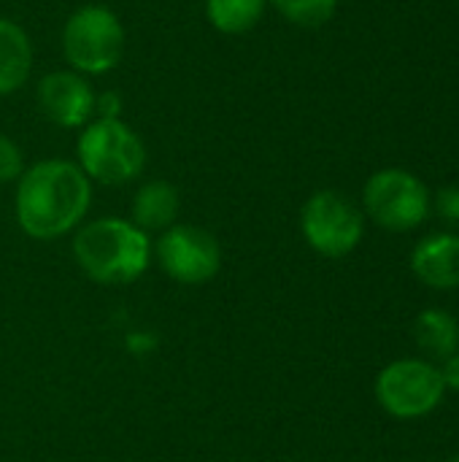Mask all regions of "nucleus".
Here are the masks:
<instances>
[{
	"mask_svg": "<svg viewBox=\"0 0 459 462\" xmlns=\"http://www.w3.org/2000/svg\"><path fill=\"white\" fill-rule=\"evenodd\" d=\"M441 371L427 360H398L376 376V401L395 420L427 417L444 398Z\"/></svg>",
	"mask_w": 459,
	"mask_h": 462,
	"instance_id": "obj_7",
	"label": "nucleus"
},
{
	"mask_svg": "<svg viewBox=\"0 0 459 462\" xmlns=\"http://www.w3.org/2000/svg\"><path fill=\"white\" fill-rule=\"evenodd\" d=\"M35 65V51L27 30L8 19L0 16V97L19 92L32 73Z\"/></svg>",
	"mask_w": 459,
	"mask_h": 462,
	"instance_id": "obj_12",
	"label": "nucleus"
},
{
	"mask_svg": "<svg viewBox=\"0 0 459 462\" xmlns=\"http://www.w3.org/2000/svg\"><path fill=\"white\" fill-rule=\"evenodd\" d=\"M76 165L89 181L122 187L146 168V143L124 119H92L78 130Z\"/></svg>",
	"mask_w": 459,
	"mask_h": 462,
	"instance_id": "obj_3",
	"label": "nucleus"
},
{
	"mask_svg": "<svg viewBox=\"0 0 459 462\" xmlns=\"http://www.w3.org/2000/svg\"><path fill=\"white\" fill-rule=\"evenodd\" d=\"M62 57L81 76L111 73L124 54V24L108 5L89 3L76 8L62 24Z\"/></svg>",
	"mask_w": 459,
	"mask_h": 462,
	"instance_id": "obj_4",
	"label": "nucleus"
},
{
	"mask_svg": "<svg viewBox=\"0 0 459 462\" xmlns=\"http://www.w3.org/2000/svg\"><path fill=\"white\" fill-rule=\"evenodd\" d=\"M441 371V379H444V387L459 393V352L452 355L449 360H444V365L438 368Z\"/></svg>",
	"mask_w": 459,
	"mask_h": 462,
	"instance_id": "obj_19",
	"label": "nucleus"
},
{
	"mask_svg": "<svg viewBox=\"0 0 459 462\" xmlns=\"http://www.w3.org/2000/svg\"><path fill=\"white\" fill-rule=\"evenodd\" d=\"M417 279L433 290H459V236L436 233L417 244L411 254Z\"/></svg>",
	"mask_w": 459,
	"mask_h": 462,
	"instance_id": "obj_10",
	"label": "nucleus"
},
{
	"mask_svg": "<svg viewBox=\"0 0 459 462\" xmlns=\"http://www.w3.org/2000/svg\"><path fill=\"white\" fill-rule=\"evenodd\" d=\"M287 22L298 27H319L333 19L338 0H268Z\"/></svg>",
	"mask_w": 459,
	"mask_h": 462,
	"instance_id": "obj_15",
	"label": "nucleus"
},
{
	"mask_svg": "<svg viewBox=\"0 0 459 462\" xmlns=\"http://www.w3.org/2000/svg\"><path fill=\"white\" fill-rule=\"evenodd\" d=\"M95 97L97 92L89 79L70 68L51 70L35 84V103L41 114L62 130H81L89 125L95 119Z\"/></svg>",
	"mask_w": 459,
	"mask_h": 462,
	"instance_id": "obj_9",
	"label": "nucleus"
},
{
	"mask_svg": "<svg viewBox=\"0 0 459 462\" xmlns=\"http://www.w3.org/2000/svg\"><path fill=\"white\" fill-rule=\"evenodd\" d=\"M452 462H459V457H454V460H452Z\"/></svg>",
	"mask_w": 459,
	"mask_h": 462,
	"instance_id": "obj_20",
	"label": "nucleus"
},
{
	"mask_svg": "<svg viewBox=\"0 0 459 462\" xmlns=\"http://www.w3.org/2000/svg\"><path fill=\"white\" fill-rule=\"evenodd\" d=\"M300 230L317 254L335 260L360 246L365 236V217L346 195L335 189H319L300 211Z\"/></svg>",
	"mask_w": 459,
	"mask_h": 462,
	"instance_id": "obj_6",
	"label": "nucleus"
},
{
	"mask_svg": "<svg viewBox=\"0 0 459 462\" xmlns=\"http://www.w3.org/2000/svg\"><path fill=\"white\" fill-rule=\"evenodd\" d=\"M154 254L165 276L179 284H203L211 282L222 268L219 241L197 225H173L160 233Z\"/></svg>",
	"mask_w": 459,
	"mask_h": 462,
	"instance_id": "obj_8",
	"label": "nucleus"
},
{
	"mask_svg": "<svg viewBox=\"0 0 459 462\" xmlns=\"http://www.w3.org/2000/svg\"><path fill=\"white\" fill-rule=\"evenodd\" d=\"M95 116L97 119H122V95L119 92H97L95 97Z\"/></svg>",
	"mask_w": 459,
	"mask_h": 462,
	"instance_id": "obj_18",
	"label": "nucleus"
},
{
	"mask_svg": "<svg viewBox=\"0 0 459 462\" xmlns=\"http://www.w3.org/2000/svg\"><path fill=\"white\" fill-rule=\"evenodd\" d=\"M414 341L419 352L444 363L459 352V322L444 309H427L414 322Z\"/></svg>",
	"mask_w": 459,
	"mask_h": 462,
	"instance_id": "obj_13",
	"label": "nucleus"
},
{
	"mask_svg": "<svg viewBox=\"0 0 459 462\" xmlns=\"http://www.w3.org/2000/svg\"><path fill=\"white\" fill-rule=\"evenodd\" d=\"M89 206L92 181L73 160H38L16 181L14 214L22 233L35 241H54L73 233L84 225Z\"/></svg>",
	"mask_w": 459,
	"mask_h": 462,
	"instance_id": "obj_1",
	"label": "nucleus"
},
{
	"mask_svg": "<svg viewBox=\"0 0 459 462\" xmlns=\"http://www.w3.org/2000/svg\"><path fill=\"white\" fill-rule=\"evenodd\" d=\"M22 173H24V154L19 143L11 135L0 133V184L19 181Z\"/></svg>",
	"mask_w": 459,
	"mask_h": 462,
	"instance_id": "obj_16",
	"label": "nucleus"
},
{
	"mask_svg": "<svg viewBox=\"0 0 459 462\" xmlns=\"http://www.w3.org/2000/svg\"><path fill=\"white\" fill-rule=\"evenodd\" d=\"M151 236L122 217H103L76 227L73 257L97 284H130L151 263Z\"/></svg>",
	"mask_w": 459,
	"mask_h": 462,
	"instance_id": "obj_2",
	"label": "nucleus"
},
{
	"mask_svg": "<svg viewBox=\"0 0 459 462\" xmlns=\"http://www.w3.org/2000/svg\"><path fill=\"white\" fill-rule=\"evenodd\" d=\"M436 211H438L441 219H446L449 225L459 227V187H446V189L438 192Z\"/></svg>",
	"mask_w": 459,
	"mask_h": 462,
	"instance_id": "obj_17",
	"label": "nucleus"
},
{
	"mask_svg": "<svg viewBox=\"0 0 459 462\" xmlns=\"http://www.w3.org/2000/svg\"><path fill=\"white\" fill-rule=\"evenodd\" d=\"M179 211H181L179 189L165 179H151L135 189L133 206H130V222L141 227L146 236L165 233L168 227L176 225Z\"/></svg>",
	"mask_w": 459,
	"mask_h": 462,
	"instance_id": "obj_11",
	"label": "nucleus"
},
{
	"mask_svg": "<svg viewBox=\"0 0 459 462\" xmlns=\"http://www.w3.org/2000/svg\"><path fill=\"white\" fill-rule=\"evenodd\" d=\"M268 0H206V19L222 35H241L260 24Z\"/></svg>",
	"mask_w": 459,
	"mask_h": 462,
	"instance_id": "obj_14",
	"label": "nucleus"
},
{
	"mask_svg": "<svg viewBox=\"0 0 459 462\" xmlns=\"http://www.w3.org/2000/svg\"><path fill=\"white\" fill-rule=\"evenodd\" d=\"M365 214L390 233H409L430 214V192L425 181L403 168H384L365 181Z\"/></svg>",
	"mask_w": 459,
	"mask_h": 462,
	"instance_id": "obj_5",
	"label": "nucleus"
}]
</instances>
